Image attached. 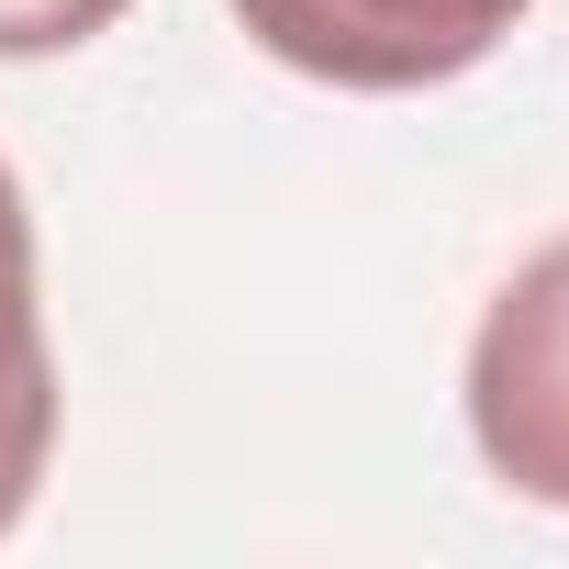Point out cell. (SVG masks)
Here are the masks:
<instances>
[{
  "label": "cell",
  "instance_id": "obj_2",
  "mask_svg": "<svg viewBox=\"0 0 569 569\" xmlns=\"http://www.w3.org/2000/svg\"><path fill=\"white\" fill-rule=\"evenodd\" d=\"M246 23V46L268 68H291L313 90H358V101H402V90H447L480 57H502V34L536 0H223Z\"/></svg>",
  "mask_w": 569,
  "mask_h": 569
},
{
  "label": "cell",
  "instance_id": "obj_4",
  "mask_svg": "<svg viewBox=\"0 0 569 569\" xmlns=\"http://www.w3.org/2000/svg\"><path fill=\"white\" fill-rule=\"evenodd\" d=\"M134 0H0V68H34V57H79L101 46Z\"/></svg>",
  "mask_w": 569,
  "mask_h": 569
},
{
  "label": "cell",
  "instance_id": "obj_3",
  "mask_svg": "<svg viewBox=\"0 0 569 569\" xmlns=\"http://www.w3.org/2000/svg\"><path fill=\"white\" fill-rule=\"evenodd\" d=\"M57 425H68V391H57V347H46V257H34V201L0 157V536H12L57 469Z\"/></svg>",
  "mask_w": 569,
  "mask_h": 569
},
{
  "label": "cell",
  "instance_id": "obj_1",
  "mask_svg": "<svg viewBox=\"0 0 569 569\" xmlns=\"http://www.w3.org/2000/svg\"><path fill=\"white\" fill-rule=\"evenodd\" d=\"M458 413H469L480 469L513 502L569 513V234H547L480 302L469 358H458Z\"/></svg>",
  "mask_w": 569,
  "mask_h": 569
}]
</instances>
